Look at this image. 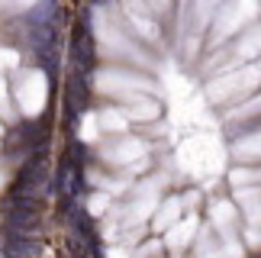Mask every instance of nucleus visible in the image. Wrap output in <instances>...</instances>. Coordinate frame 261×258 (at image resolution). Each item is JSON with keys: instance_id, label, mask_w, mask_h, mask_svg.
I'll use <instances>...</instances> for the list:
<instances>
[{"instance_id": "f257e3e1", "label": "nucleus", "mask_w": 261, "mask_h": 258, "mask_svg": "<svg viewBox=\"0 0 261 258\" xmlns=\"http://www.w3.org/2000/svg\"><path fill=\"white\" fill-rule=\"evenodd\" d=\"M81 33L84 258H261V0H90Z\"/></svg>"}, {"instance_id": "f03ea898", "label": "nucleus", "mask_w": 261, "mask_h": 258, "mask_svg": "<svg viewBox=\"0 0 261 258\" xmlns=\"http://www.w3.org/2000/svg\"><path fill=\"white\" fill-rule=\"evenodd\" d=\"M48 100V0H0V258H26L16 187Z\"/></svg>"}]
</instances>
